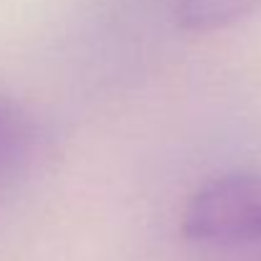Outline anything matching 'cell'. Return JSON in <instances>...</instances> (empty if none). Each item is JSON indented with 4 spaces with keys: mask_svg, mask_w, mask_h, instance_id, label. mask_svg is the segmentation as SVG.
Instances as JSON below:
<instances>
[{
    "mask_svg": "<svg viewBox=\"0 0 261 261\" xmlns=\"http://www.w3.org/2000/svg\"><path fill=\"white\" fill-rule=\"evenodd\" d=\"M261 0H177L175 18L185 31H218L254 13Z\"/></svg>",
    "mask_w": 261,
    "mask_h": 261,
    "instance_id": "3957f363",
    "label": "cell"
},
{
    "mask_svg": "<svg viewBox=\"0 0 261 261\" xmlns=\"http://www.w3.org/2000/svg\"><path fill=\"white\" fill-rule=\"evenodd\" d=\"M180 231L188 241L236 246L261 239V173L221 175L203 182L185 203Z\"/></svg>",
    "mask_w": 261,
    "mask_h": 261,
    "instance_id": "6da1fadb",
    "label": "cell"
},
{
    "mask_svg": "<svg viewBox=\"0 0 261 261\" xmlns=\"http://www.w3.org/2000/svg\"><path fill=\"white\" fill-rule=\"evenodd\" d=\"M41 147V129L33 114L0 94V188L25 173Z\"/></svg>",
    "mask_w": 261,
    "mask_h": 261,
    "instance_id": "7a4b0ae2",
    "label": "cell"
}]
</instances>
